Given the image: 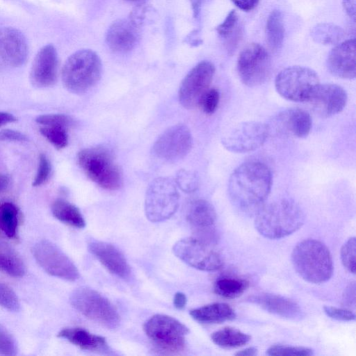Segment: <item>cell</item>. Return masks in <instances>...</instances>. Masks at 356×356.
<instances>
[{"mask_svg":"<svg viewBox=\"0 0 356 356\" xmlns=\"http://www.w3.org/2000/svg\"><path fill=\"white\" fill-rule=\"evenodd\" d=\"M272 184V172L267 165L260 161H247L231 174L228 193L235 207L252 213L263 205L270 193Z\"/></svg>","mask_w":356,"mask_h":356,"instance_id":"6da1fadb","label":"cell"},{"mask_svg":"<svg viewBox=\"0 0 356 356\" xmlns=\"http://www.w3.org/2000/svg\"><path fill=\"white\" fill-rule=\"evenodd\" d=\"M305 219L300 207L293 200L284 198L262 205L257 211L254 227L263 236L279 239L299 229Z\"/></svg>","mask_w":356,"mask_h":356,"instance_id":"7a4b0ae2","label":"cell"},{"mask_svg":"<svg viewBox=\"0 0 356 356\" xmlns=\"http://www.w3.org/2000/svg\"><path fill=\"white\" fill-rule=\"evenodd\" d=\"M291 261L297 273L310 283L325 282L333 274L330 252L318 240L309 238L298 243L292 251Z\"/></svg>","mask_w":356,"mask_h":356,"instance_id":"3957f363","label":"cell"},{"mask_svg":"<svg viewBox=\"0 0 356 356\" xmlns=\"http://www.w3.org/2000/svg\"><path fill=\"white\" fill-rule=\"evenodd\" d=\"M77 161L86 176L102 188L115 191L122 186V171L108 148L95 146L83 149L77 154Z\"/></svg>","mask_w":356,"mask_h":356,"instance_id":"277c9868","label":"cell"},{"mask_svg":"<svg viewBox=\"0 0 356 356\" xmlns=\"http://www.w3.org/2000/svg\"><path fill=\"white\" fill-rule=\"evenodd\" d=\"M102 65L99 56L92 50L81 49L66 60L62 70V80L66 89L83 94L99 81Z\"/></svg>","mask_w":356,"mask_h":356,"instance_id":"5b68a950","label":"cell"},{"mask_svg":"<svg viewBox=\"0 0 356 356\" xmlns=\"http://www.w3.org/2000/svg\"><path fill=\"white\" fill-rule=\"evenodd\" d=\"M320 84L316 72L300 65L281 70L275 79L277 92L283 98L294 102H309Z\"/></svg>","mask_w":356,"mask_h":356,"instance_id":"8992f818","label":"cell"},{"mask_svg":"<svg viewBox=\"0 0 356 356\" xmlns=\"http://www.w3.org/2000/svg\"><path fill=\"white\" fill-rule=\"evenodd\" d=\"M72 307L86 318L107 328L115 329L120 323V315L113 304L97 291L79 287L70 296Z\"/></svg>","mask_w":356,"mask_h":356,"instance_id":"52a82bcc","label":"cell"},{"mask_svg":"<svg viewBox=\"0 0 356 356\" xmlns=\"http://www.w3.org/2000/svg\"><path fill=\"white\" fill-rule=\"evenodd\" d=\"M179 195L176 184L168 177L154 179L148 186L145 200V211L151 222L170 218L177 210Z\"/></svg>","mask_w":356,"mask_h":356,"instance_id":"ba28073f","label":"cell"},{"mask_svg":"<svg viewBox=\"0 0 356 356\" xmlns=\"http://www.w3.org/2000/svg\"><path fill=\"white\" fill-rule=\"evenodd\" d=\"M143 330L147 336L161 348L178 352L185 346L188 328L177 319L165 315L155 314L145 321Z\"/></svg>","mask_w":356,"mask_h":356,"instance_id":"9c48e42d","label":"cell"},{"mask_svg":"<svg viewBox=\"0 0 356 356\" xmlns=\"http://www.w3.org/2000/svg\"><path fill=\"white\" fill-rule=\"evenodd\" d=\"M271 58L266 49L258 43L248 44L237 60V72L241 82L248 86H258L269 78Z\"/></svg>","mask_w":356,"mask_h":356,"instance_id":"30bf717a","label":"cell"},{"mask_svg":"<svg viewBox=\"0 0 356 356\" xmlns=\"http://www.w3.org/2000/svg\"><path fill=\"white\" fill-rule=\"evenodd\" d=\"M172 251L184 263L200 270L214 271L223 265L220 253L202 238L187 237L180 239L173 245Z\"/></svg>","mask_w":356,"mask_h":356,"instance_id":"8fae6325","label":"cell"},{"mask_svg":"<svg viewBox=\"0 0 356 356\" xmlns=\"http://www.w3.org/2000/svg\"><path fill=\"white\" fill-rule=\"evenodd\" d=\"M32 252L37 263L48 274L67 281L79 279V273L75 264L54 243L39 241L33 245Z\"/></svg>","mask_w":356,"mask_h":356,"instance_id":"7c38bea8","label":"cell"},{"mask_svg":"<svg viewBox=\"0 0 356 356\" xmlns=\"http://www.w3.org/2000/svg\"><path fill=\"white\" fill-rule=\"evenodd\" d=\"M270 135L267 124L257 121L240 122L227 131L221 139L223 147L234 153H248L264 145Z\"/></svg>","mask_w":356,"mask_h":356,"instance_id":"4fadbf2b","label":"cell"},{"mask_svg":"<svg viewBox=\"0 0 356 356\" xmlns=\"http://www.w3.org/2000/svg\"><path fill=\"white\" fill-rule=\"evenodd\" d=\"M215 73V66L204 60L197 64L183 79L179 90L180 104L191 109L199 105L204 94L209 89Z\"/></svg>","mask_w":356,"mask_h":356,"instance_id":"5bb4252c","label":"cell"},{"mask_svg":"<svg viewBox=\"0 0 356 356\" xmlns=\"http://www.w3.org/2000/svg\"><path fill=\"white\" fill-rule=\"evenodd\" d=\"M192 144L189 129L184 124H176L159 136L152 149L157 157L168 161H177L189 153Z\"/></svg>","mask_w":356,"mask_h":356,"instance_id":"9a60e30c","label":"cell"},{"mask_svg":"<svg viewBox=\"0 0 356 356\" xmlns=\"http://www.w3.org/2000/svg\"><path fill=\"white\" fill-rule=\"evenodd\" d=\"M312 120L305 110L287 108L276 115L268 124L269 133L298 138H305L310 133Z\"/></svg>","mask_w":356,"mask_h":356,"instance_id":"2e32d148","label":"cell"},{"mask_svg":"<svg viewBox=\"0 0 356 356\" xmlns=\"http://www.w3.org/2000/svg\"><path fill=\"white\" fill-rule=\"evenodd\" d=\"M347 100V93L341 86L320 83L308 102L319 116L329 118L342 111Z\"/></svg>","mask_w":356,"mask_h":356,"instance_id":"e0dca14e","label":"cell"},{"mask_svg":"<svg viewBox=\"0 0 356 356\" xmlns=\"http://www.w3.org/2000/svg\"><path fill=\"white\" fill-rule=\"evenodd\" d=\"M58 55L51 44L43 46L37 53L30 72V81L36 88L54 85L57 79Z\"/></svg>","mask_w":356,"mask_h":356,"instance_id":"ac0fdd59","label":"cell"},{"mask_svg":"<svg viewBox=\"0 0 356 356\" xmlns=\"http://www.w3.org/2000/svg\"><path fill=\"white\" fill-rule=\"evenodd\" d=\"M28 46L23 33L13 27L0 28V60L10 67L24 64Z\"/></svg>","mask_w":356,"mask_h":356,"instance_id":"d6986e66","label":"cell"},{"mask_svg":"<svg viewBox=\"0 0 356 356\" xmlns=\"http://www.w3.org/2000/svg\"><path fill=\"white\" fill-rule=\"evenodd\" d=\"M327 67L333 76L343 79H355V39H350L335 46L329 53Z\"/></svg>","mask_w":356,"mask_h":356,"instance_id":"ffe728a7","label":"cell"},{"mask_svg":"<svg viewBox=\"0 0 356 356\" xmlns=\"http://www.w3.org/2000/svg\"><path fill=\"white\" fill-rule=\"evenodd\" d=\"M138 18L131 17L113 22L106 35L108 47L118 53L133 49L138 39Z\"/></svg>","mask_w":356,"mask_h":356,"instance_id":"44dd1931","label":"cell"},{"mask_svg":"<svg viewBox=\"0 0 356 356\" xmlns=\"http://www.w3.org/2000/svg\"><path fill=\"white\" fill-rule=\"evenodd\" d=\"M88 248L111 273L122 279L129 276V265L115 246L104 241L92 240L89 241Z\"/></svg>","mask_w":356,"mask_h":356,"instance_id":"7402d4cb","label":"cell"},{"mask_svg":"<svg viewBox=\"0 0 356 356\" xmlns=\"http://www.w3.org/2000/svg\"><path fill=\"white\" fill-rule=\"evenodd\" d=\"M250 300L262 309L275 315L291 320L303 317L300 306L293 300L272 293H261L253 296Z\"/></svg>","mask_w":356,"mask_h":356,"instance_id":"603a6c76","label":"cell"},{"mask_svg":"<svg viewBox=\"0 0 356 356\" xmlns=\"http://www.w3.org/2000/svg\"><path fill=\"white\" fill-rule=\"evenodd\" d=\"M58 337L83 350L94 352H106L108 350L104 337L90 333L82 327L63 328L58 333Z\"/></svg>","mask_w":356,"mask_h":356,"instance_id":"cb8c5ba5","label":"cell"},{"mask_svg":"<svg viewBox=\"0 0 356 356\" xmlns=\"http://www.w3.org/2000/svg\"><path fill=\"white\" fill-rule=\"evenodd\" d=\"M186 218L195 228L208 232L215 224L216 213L210 202L199 199L193 201L189 205Z\"/></svg>","mask_w":356,"mask_h":356,"instance_id":"d4e9b609","label":"cell"},{"mask_svg":"<svg viewBox=\"0 0 356 356\" xmlns=\"http://www.w3.org/2000/svg\"><path fill=\"white\" fill-rule=\"evenodd\" d=\"M191 316L202 323H220L235 318L236 313L228 304L215 302L190 311Z\"/></svg>","mask_w":356,"mask_h":356,"instance_id":"484cf974","label":"cell"},{"mask_svg":"<svg viewBox=\"0 0 356 356\" xmlns=\"http://www.w3.org/2000/svg\"><path fill=\"white\" fill-rule=\"evenodd\" d=\"M51 209L53 216L66 225L79 229L86 226L85 220L79 209L65 200H55Z\"/></svg>","mask_w":356,"mask_h":356,"instance_id":"4316f807","label":"cell"},{"mask_svg":"<svg viewBox=\"0 0 356 356\" xmlns=\"http://www.w3.org/2000/svg\"><path fill=\"white\" fill-rule=\"evenodd\" d=\"M0 270L15 277H23L26 266L18 253L6 243L0 241Z\"/></svg>","mask_w":356,"mask_h":356,"instance_id":"83f0119b","label":"cell"},{"mask_svg":"<svg viewBox=\"0 0 356 356\" xmlns=\"http://www.w3.org/2000/svg\"><path fill=\"white\" fill-rule=\"evenodd\" d=\"M266 36L271 50L278 51L282 46L284 38L283 16L278 10H273L268 15L266 25Z\"/></svg>","mask_w":356,"mask_h":356,"instance_id":"f1b7e54d","label":"cell"},{"mask_svg":"<svg viewBox=\"0 0 356 356\" xmlns=\"http://www.w3.org/2000/svg\"><path fill=\"white\" fill-rule=\"evenodd\" d=\"M211 338L216 345L223 348L243 346L248 343L251 339L250 335L230 327H223L214 332Z\"/></svg>","mask_w":356,"mask_h":356,"instance_id":"f546056e","label":"cell"},{"mask_svg":"<svg viewBox=\"0 0 356 356\" xmlns=\"http://www.w3.org/2000/svg\"><path fill=\"white\" fill-rule=\"evenodd\" d=\"M248 284V282L242 278L222 277L216 280L213 289L215 293L221 297L235 298L245 292Z\"/></svg>","mask_w":356,"mask_h":356,"instance_id":"4dcf8cb0","label":"cell"},{"mask_svg":"<svg viewBox=\"0 0 356 356\" xmlns=\"http://www.w3.org/2000/svg\"><path fill=\"white\" fill-rule=\"evenodd\" d=\"M344 31L339 26L332 23H320L311 31L313 40L319 44L330 45L337 44L343 37Z\"/></svg>","mask_w":356,"mask_h":356,"instance_id":"1f68e13d","label":"cell"},{"mask_svg":"<svg viewBox=\"0 0 356 356\" xmlns=\"http://www.w3.org/2000/svg\"><path fill=\"white\" fill-rule=\"evenodd\" d=\"M19 224V211L11 202L0 205V230L8 238H13L17 235Z\"/></svg>","mask_w":356,"mask_h":356,"instance_id":"d6a6232c","label":"cell"},{"mask_svg":"<svg viewBox=\"0 0 356 356\" xmlns=\"http://www.w3.org/2000/svg\"><path fill=\"white\" fill-rule=\"evenodd\" d=\"M67 128L46 126L40 129L41 134L56 149L65 148L68 143Z\"/></svg>","mask_w":356,"mask_h":356,"instance_id":"836d02e7","label":"cell"},{"mask_svg":"<svg viewBox=\"0 0 356 356\" xmlns=\"http://www.w3.org/2000/svg\"><path fill=\"white\" fill-rule=\"evenodd\" d=\"M356 240L348 238L341 249V259L344 268L350 273H355Z\"/></svg>","mask_w":356,"mask_h":356,"instance_id":"e575fe53","label":"cell"},{"mask_svg":"<svg viewBox=\"0 0 356 356\" xmlns=\"http://www.w3.org/2000/svg\"><path fill=\"white\" fill-rule=\"evenodd\" d=\"M0 306L13 312L20 309V303L17 294L7 284L0 281Z\"/></svg>","mask_w":356,"mask_h":356,"instance_id":"d590c367","label":"cell"},{"mask_svg":"<svg viewBox=\"0 0 356 356\" xmlns=\"http://www.w3.org/2000/svg\"><path fill=\"white\" fill-rule=\"evenodd\" d=\"M268 355H298L309 356L314 354L313 350L302 346H292L283 344L271 346L266 351Z\"/></svg>","mask_w":356,"mask_h":356,"instance_id":"8d00e7d4","label":"cell"},{"mask_svg":"<svg viewBox=\"0 0 356 356\" xmlns=\"http://www.w3.org/2000/svg\"><path fill=\"white\" fill-rule=\"evenodd\" d=\"M175 182L180 189L188 193L195 191L199 185L197 175L193 171L183 169L177 172Z\"/></svg>","mask_w":356,"mask_h":356,"instance_id":"74e56055","label":"cell"},{"mask_svg":"<svg viewBox=\"0 0 356 356\" xmlns=\"http://www.w3.org/2000/svg\"><path fill=\"white\" fill-rule=\"evenodd\" d=\"M37 123L49 127H62L70 128L74 124V120L65 114H47L36 118Z\"/></svg>","mask_w":356,"mask_h":356,"instance_id":"f35d334b","label":"cell"},{"mask_svg":"<svg viewBox=\"0 0 356 356\" xmlns=\"http://www.w3.org/2000/svg\"><path fill=\"white\" fill-rule=\"evenodd\" d=\"M17 342L10 332L0 323V355L14 356L17 354Z\"/></svg>","mask_w":356,"mask_h":356,"instance_id":"ab89813d","label":"cell"},{"mask_svg":"<svg viewBox=\"0 0 356 356\" xmlns=\"http://www.w3.org/2000/svg\"><path fill=\"white\" fill-rule=\"evenodd\" d=\"M220 101V93L216 88H209L200 99V106L204 113L211 115L218 108Z\"/></svg>","mask_w":356,"mask_h":356,"instance_id":"60d3db41","label":"cell"},{"mask_svg":"<svg viewBox=\"0 0 356 356\" xmlns=\"http://www.w3.org/2000/svg\"><path fill=\"white\" fill-rule=\"evenodd\" d=\"M50 163L46 156L43 154H41L39 157V163L37 173L32 184L33 186H39L45 183L50 176Z\"/></svg>","mask_w":356,"mask_h":356,"instance_id":"b9f144b4","label":"cell"},{"mask_svg":"<svg viewBox=\"0 0 356 356\" xmlns=\"http://www.w3.org/2000/svg\"><path fill=\"white\" fill-rule=\"evenodd\" d=\"M237 22V13L234 10H232L224 21L216 27L218 34L222 38L228 37L234 31Z\"/></svg>","mask_w":356,"mask_h":356,"instance_id":"7bdbcfd3","label":"cell"},{"mask_svg":"<svg viewBox=\"0 0 356 356\" xmlns=\"http://www.w3.org/2000/svg\"><path fill=\"white\" fill-rule=\"evenodd\" d=\"M323 309L327 316L337 321H351L355 319V313L346 308L324 306Z\"/></svg>","mask_w":356,"mask_h":356,"instance_id":"ee69618b","label":"cell"},{"mask_svg":"<svg viewBox=\"0 0 356 356\" xmlns=\"http://www.w3.org/2000/svg\"><path fill=\"white\" fill-rule=\"evenodd\" d=\"M0 140L24 142L28 140V138L18 131L3 129L0 131Z\"/></svg>","mask_w":356,"mask_h":356,"instance_id":"f6af8a7d","label":"cell"},{"mask_svg":"<svg viewBox=\"0 0 356 356\" xmlns=\"http://www.w3.org/2000/svg\"><path fill=\"white\" fill-rule=\"evenodd\" d=\"M343 305L355 308V282H353L346 288L343 295Z\"/></svg>","mask_w":356,"mask_h":356,"instance_id":"bcb514c9","label":"cell"},{"mask_svg":"<svg viewBox=\"0 0 356 356\" xmlns=\"http://www.w3.org/2000/svg\"><path fill=\"white\" fill-rule=\"evenodd\" d=\"M239 9L243 11H250L258 4L259 0H231Z\"/></svg>","mask_w":356,"mask_h":356,"instance_id":"7dc6e473","label":"cell"},{"mask_svg":"<svg viewBox=\"0 0 356 356\" xmlns=\"http://www.w3.org/2000/svg\"><path fill=\"white\" fill-rule=\"evenodd\" d=\"M342 5L347 15L355 19L356 0H342Z\"/></svg>","mask_w":356,"mask_h":356,"instance_id":"c3c4849f","label":"cell"},{"mask_svg":"<svg viewBox=\"0 0 356 356\" xmlns=\"http://www.w3.org/2000/svg\"><path fill=\"white\" fill-rule=\"evenodd\" d=\"M186 296L181 292H177L173 298V304L175 307L178 309H182L184 308L186 304Z\"/></svg>","mask_w":356,"mask_h":356,"instance_id":"681fc988","label":"cell"},{"mask_svg":"<svg viewBox=\"0 0 356 356\" xmlns=\"http://www.w3.org/2000/svg\"><path fill=\"white\" fill-rule=\"evenodd\" d=\"M17 118L11 113L6 112H0V127L8 123L14 122Z\"/></svg>","mask_w":356,"mask_h":356,"instance_id":"f907efd6","label":"cell"},{"mask_svg":"<svg viewBox=\"0 0 356 356\" xmlns=\"http://www.w3.org/2000/svg\"><path fill=\"white\" fill-rule=\"evenodd\" d=\"M193 11V15L195 18H198L200 16L202 0H189Z\"/></svg>","mask_w":356,"mask_h":356,"instance_id":"816d5d0a","label":"cell"},{"mask_svg":"<svg viewBox=\"0 0 356 356\" xmlns=\"http://www.w3.org/2000/svg\"><path fill=\"white\" fill-rule=\"evenodd\" d=\"M257 354V350L254 347L246 348L237 352L235 355L240 356H254Z\"/></svg>","mask_w":356,"mask_h":356,"instance_id":"f5cc1de1","label":"cell"},{"mask_svg":"<svg viewBox=\"0 0 356 356\" xmlns=\"http://www.w3.org/2000/svg\"><path fill=\"white\" fill-rule=\"evenodd\" d=\"M10 184V179L6 175L0 174V193L7 189Z\"/></svg>","mask_w":356,"mask_h":356,"instance_id":"db71d44e","label":"cell"},{"mask_svg":"<svg viewBox=\"0 0 356 356\" xmlns=\"http://www.w3.org/2000/svg\"><path fill=\"white\" fill-rule=\"evenodd\" d=\"M129 1H131L132 3H139V4H142L146 0H127Z\"/></svg>","mask_w":356,"mask_h":356,"instance_id":"11a10c76","label":"cell"}]
</instances>
